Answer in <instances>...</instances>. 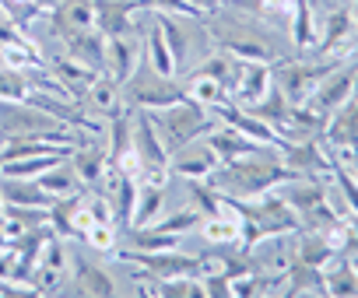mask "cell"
I'll list each match as a JSON object with an SVG mask.
<instances>
[{
  "instance_id": "obj_1",
  "label": "cell",
  "mask_w": 358,
  "mask_h": 298,
  "mask_svg": "<svg viewBox=\"0 0 358 298\" xmlns=\"http://www.w3.org/2000/svg\"><path fill=\"white\" fill-rule=\"evenodd\" d=\"M260 151V147H257ZM246 155L239 162H225L218 165L204 183L211 190H218L222 197H239V200H250V197H260L267 190H274L278 183H292L295 172L281 162V158H264V155Z\"/></svg>"
},
{
  "instance_id": "obj_2",
  "label": "cell",
  "mask_w": 358,
  "mask_h": 298,
  "mask_svg": "<svg viewBox=\"0 0 358 298\" xmlns=\"http://www.w3.org/2000/svg\"><path fill=\"white\" fill-rule=\"evenodd\" d=\"M148 112H151V123H155V130H158V137H162L169 155H179L197 137H208L215 130V123H218L215 112L204 109L201 102H194L190 95L172 102V105H165V109H148Z\"/></svg>"
},
{
  "instance_id": "obj_3",
  "label": "cell",
  "mask_w": 358,
  "mask_h": 298,
  "mask_svg": "<svg viewBox=\"0 0 358 298\" xmlns=\"http://www.w3.org/2000/svg\"><path fill=\"white\" fill-rule=\"evenodd\" d=\"M22 137H46V140H57V144H74V133L64 130V123H57L50 112H43L29 98L25 102L0 98V144L22 140Z\"/></svg>"
},
{
  "instance_id": "obj_4",
  "label": "cell",
  "mask_w": 358,
  "mask_h": 298,
  "mask_svg": "<svg viewBox=\"0 0 358 298\" xmlns=\"http://www.w3.org/2000/svg\"><path fill=\"white\" fill-rule=\"evenodd\" d=\"M134 119H137V123H134V144H130L134 155L141 158L144 176H148L151 183H165L172 155L165 151V144H162V137H158V130H155V123H151V112L141 109Z\"/></svg>"
},
{
  "instance_id": "obj_5",
  "label": "cell",
  "mask_w": 358,
  "mask_h": 298,
  "mask_svg": "<svg viewBox=\"0 0 358 298\" xmlns=\"http://www.w3.org/2000/svg\"><path fill=\"white\" fill-rule=\"evenodd\" d=\"M330 67H334L330 57H327V64H281L274 77H278L281 95H285L292 105H306L309 95H313V88L320 84V77H323Z\"/></svg>"
},
{
  "instance_id": "obj_6",
  "label": "cell",
  "mask_w": 358,
  "mask_h": 298,
  "mask_svg": "<svg viewBox=\"0 0 358 298\" xmlns=\"http://www.w3.org/2000/svg\"><path fill=\"white\" fill-rule=\"evenodd\" d=\"M351 95H355V67H330V70L320 77V84L313 88V95H309L306 105H313L320 116H330V112H334L337 105H344Z\"/></svg>"
},
{
  "instance_id": "obj_7",
  "label": "cell",
  "mask_w": 358,
  "mask_h": 298,
  "mask_svg": "<svg viewBox=\"0 0 358 298\" xmlns=\"http://www.w3.org/2000/svg\"><path fill=\"white\" fill-rule=\"evenodd\" d=\"M179 98H187V88H176L169 77L155 74V77H130L127 81V102L141 105V109H165Z\"/></svg>"
},
{
  "instance_id": "obj_8",
  "label": "cell",
  "mask_w": 358,
  "mask_h": 298,
  "mask_svg": "<svg viewBox=\"0 0 358 298\" xmlns=\"http://www.w3.org/2000/svg\"><path fill=\"white\" fill-rule=\"evenodd\" d=\"M148 11L144 0H95V29L109 36H130L134 18Z\"/></svg>"
},
{
  "instance_id": "obj_9",
  "label": "cell",
  "mask_w": 358,
  "mask_h": 298,
  "mask_svg": "<svg viewBox=\"0 0 358 298\" xmlns=\"http://www.w3.org/2000/svg\"><path fill=\"white\" fill-rule=\"evenodd\" d=\"M271 81H274V70L271 64H260V60H243V70H239V81L232 88V102L239 109H250L257 105L267 91H271Z\"/></svg>"
},
{
  "instance_id": "obj_10",
  "label": "cell",
  "mask_w": 358,
  "mask_h": 298,
  "mask_svg": "<svg viewBox=\"0 0 358 298\" xmlns=\"http://www.w3.org/2000/svg\"><path fill=\"white\" fill-rule=\"evenodd\" d=\"M323 140L330 147H358V95H351L344 105H337L327 116Z\"/></svg>"
},
{
  "instance_id": "obj_11",
  "label": "cell",
  "mask_w": 358,
  "mask_h": 298,
  "mask_svg": "<svg viewBox=\"0 0 358 298\" xmlns=\"http://www.w3.org/2000/svg\"><path fill=\"white\" fill-rule=\"evenodd\" d=\"M137 57H141V50L130 36H109L106 39V67H102L106 77H113L116 84H127L137 70Z\"/></svg>"
},
{
  "instance_id": "obj_12",
  "label": "cell",
  "mask_w": 358,
  "mask_h": 298,
  "mask_svg": "<svg viewBox=\"0 0 358 298\" xmlns=\"http://www.w3.org/2000/svg\"><path fill=\"white\" fill-rule=\"evenodd\" d=\"M67 288H71L67 295H102V298L116 295L113 277L102 267H95L92 260H85V256H74V277H71Z\"/></svg>"
},
{
  "instance_id": "obj_13",
  "label": "cell",
  "mask_w": 358,
  "mask_h": 298,
  "mask_svg": "<svg viewBox=\"0 0 358 298\" xmlns=\"http://www.w3.org/2000/svg\"><path fill=\"white\" fill-rule=\"evenodd\" d=\"M64 43H67V57H74L78 64H85V67L102 74V67H106V36L99 29L71 32Z\"/></svg>"
},
{
  "instance_id": "obj_14",
  "label": "cell",
  "mask_w": 358,
  "mask_h": 298,
  "mask_svg": "<svg viewBox=\"0 0 358 298\" xmlns=\"http://www.w3.org/2000/svg\"><path fill=\"white\" fill-rule=\"evenodd\" d=\"M208 147L215 151V158H218V165H225V162H239V158H246V155H253L260 144H253V140H246L236 126H215L211 133H208Z\"/></svg>"
},
{
  "instance_id": "obj_15",
  "label": "cell",
  "mask_w": 358,
  "mask_h": 298,
  "mask_svg": "<svg viewBox=\"0 0 358 298\" xmlns=\"http://www.w3.org/2000/svg\"><path fill=\"white\" fill-rule=\"evenodd\" d=\"M0 197H4V207H50L53 204V197L36 179H15V176H0Z\"/></svg>"
},
{
  "instance_id": "obj_16",
  "label": "cell",
  "mask_w": 358,
  "mask_h": 298,
  "mask_svg": "<svg viewBox=\"0 0 358 298\" xmlns=\"http://www.w3.org/2000/svg\"><path fill=\"white\" fill-rule=\"evenodd\" d=\"M351 29H355V22H351V15H348L344 8L330 11V18H327V25H323V39H316L313 50H320V53L330 57V60L341 57L344 46H348V39H351Z\"/></svg>"
},
{
  "instance_id": "obj_17",
  "label": "cell",
  "mask_w": 358,
  "mask_h": 298,
  "mask_svg": "<svg viewBox=\"0 0 358 298\" xmlns=\"http://www.w3.org/2000/svg\"><path fill=\"white\" fill-rule=\"evenodd\" d=\"M285 295H327L323 288V267L292 260L285 270Z\"/></svg>"
},
{
  "instance_id": "obj_18",
  "label": "cell",
  "mask_w": 358,
  "mask_h": 298,
  "mask_svg": "<svg viewBox=\"0 0 358 298\" xmlns=\"http://www.w3.org/2000/svg\"><path fill=\"white\" fill-rule=\"evenodd\" d=\"M53 200L57 197H71V193H81L85 190V183H81V176L74 172V165H71V158H60L53 169H46L39 179H36Z\"/></svg>"
},
{
  "instance_id": "obj_19",
  "label": "cell",
  "mask_w": 358,
  "mask_h": 298,
  "mask_svg": "<svg viewBox=\"0 0 358 298\" xmlns=\"http://www.w3.org/2000/svg\"><path fill=\"white\" fill-rule=\"evenodd\" d=\"M165 214V183H144V186H137V207H134V221H130V228L134 225H155L158 218Z\"/></svg>"
},
{
  "instance_id": "obj_20",
  "label": "cell",
  "mask_w": 358,
  "mask_h": 298,
  "mask_svg": "<svg viewBox=\"0 0 358 298\" xmlns=\"http://www.w3.org/2000/svg\"><path fill=\"white\" fill-rule=\"evenodd\" d=\"M215 169H218V158H215V151L208 144L201 147V151H194V155L187 151L183 158L172 155V162H169V172H176L179 179H208Z\"/></svg>"
},
{
  "instance_id": "obj_21",
  "label": "cell",
  "mask_w": 358,
  "mask_h": 298,
  "mask_svg": "<svg viewBox=\"0 0 358 298\" xmlns=\"http://www.w3.org/2000/svg\"><path fill=\"white\" fill-rule=\"evenodd\" d=\"M127 232H130L127 242H130V249H137V253H165V249H179V239H183V235L162 232V228H155V225H134V228H127Z\"/></svg>"
},
{
  "instance_id": "obj_22",
  "label": "cell",
  "mask_w": 358,
  "mask_h": 298,
  "mask_svg": "<svg viewBox=\"0 0 358 298\" xmlns=\"http://www.w3.org/2000/svg\"><path fill=\"white\" fill-rule=\"evenodd\" d=\"M109 204H113V221L127 232L130 221H134V207H137V179L120 172L116 186L109 190Z\"/></svg>"
},
{
  "instance_id": "obj_23",
  "label": "cell",
  "mask_w": 358,
  "mask_h": 298,
  "mask_svg": "<svg viewBox=\"0 0 358 298\" xmlns=\"http://www.w3.org/2000/svg\"><path fill=\"white\" fill-rule=\"evenodd\" d=\"M53 74L74 91V98L78 95H85L92 84H95V77H99V70H92V67H85V64H78L74 57H57L53 60Z\"/></svg>"
},
{
  "instance_id": "obj_24",
  "label": "cell",
  "mask_w": 358,
  "mask_h": 298,
  "mask_svg": "<svg viewBox=\"0 0 358 298\" xmlns=\"http://www.w3.org/2000/svg\"><path fill=\"white\" fill-rule=\"evenodd\" d=\"M187 95H190L194 102H201L204 109H211V112L232 102V95H229V91H225V88H222V84L215 81V77H208V74H197V70L190 74V84H187Z\"/></svg>"
},
{
  "instance_id": "obj_25",
  "label": "cell",
  "mask_w": 358,
  "mask_h": 298,
  "mask_svg": "<svg viewBox=\"0 0 358 298\" xmlns=\"http://www.w3.org/2000/svg\"><path fill=\"white\" fill-rule=\"evenodd\" d=\"M250 112H253V116H260L264 123H271V126L281 133V130H285V123H288L292 102L281 95V88H271V91H267V95H264L257 105H250ZM281 140H285V137H281Z\"/></svg>"
},
{
  "instance_id": "obj_26",
  "label": "cell",
  "mask_w": 358,
  "mask_h": 298,
  "mask_svg": "<svg viewBox=\"0 0 358 298\" xmlns=\"http://www.w3.org/2000/svg\"><path fill=\"white\" fill-rule=\"evenodd\" d=\"M144 46H148V57H151V70L162 74V77H172L176 74V60L169 53V43H165L158 22H151V29L144 32Z\"/></svg>"
},
{
  "instance_id": "obj_27",
  "label": "cell",
  "mask_w": 358,
  "mask_h": 298,
  "mask_svg": "<svg viewBox=\"0 0 358 298\" xmlns=\"http://www.w3.org/2000/svg\"><path fill=\"white\" fill-rule=\"evenodd\" d=\"M292 39L299 50H313L316 46V22H313V0H295L292 8Z\"/></svg>"
},
{
  "instance_id": "obj_28",
  "label": "cell",
  "mask_w": 358,
  "mask_h": 298,
  "mask_svg": "<svg viewBox=\"0 0 358 298\" xmlns=\"http://www.w3.org/2000/svg\"><path fill=\"white\" fill-rule=\"evenodd\" d=\"M60 158H71V155H29V158H18V162H4L0 165V176H15V179H39L46 169H53Z\"/></svg>"
},
{
  "instance_id": "obj_29",
  "label": "cell",
  "mask_w": 358,
  "mask_h": 298,
  "mask_svg": "<svg viewBox=\"0 0 358 298\" xmlns=\"http://www.w3.org/2000/svg\"><path fill=\"white\" fill-rule=\"evenodd\" d=\"M201 232H204V239L215 242V246H236V242H239V218L222 211V214H215V218H204V221H201Z\"/></svg>"
},
{
  "instance_id": "obj_30",
  "label": "cell",
  "mask_w": 358,
  "mask_h": 298,
  "mask_svg": "<svg viewBox=\"0 0 358 298\" xmlns=\"http://www.w3.org/2000/svg\"><path fill=\"white\" fill-rule=\"evenodd\" d=\"M187 197H190V207L201 211L204 218H215L222 214V193L211 190L204 179H187Z\"/></svg>"
},
{
  "instance_id": "obj_31",
  "label": "cell",
  "mask_w": 358,
  "mask_h": 298,
  "mask_svg": "<svg viewBox=\"0 0 358 298\" xmlns=\"http://www.w3.org/2000/svg\"><path fill=\"white\" fill-rule=\"evenodd\" d=\"M155 22H158V29H162V36H165V43H169V53H172L176 67H179V64H187V53H190L187 29H179L169 15H155Z\"/></svg>"
},
{
  "instance_id": "obj_32",
  "label": "cell",
  "mask_w": 358,
  "mask_h": 298,
  "mask_svg": "<svg viewBox=\"0 0 358 298\" xmlns=\"http://www.w3.org/2000/svg\"><path fill=\"white\" fill-rule=\"evenodd\" d=\"M0 98H8V102H25L29 98V77L25 70L18 67H0Z\"/></svg>"
},
{
  "instance_id": "obj_33",
  "label": "cell",
  "mask_w": 358,
  "mask_h": 298,
  "mask_svg": "<svg viewBox=\"0 0 358 298\" xmlns=\"http://www.w3.org/2000/svg\"><path fill=\"white\" fill-rule=\"evenodd\" d=\"M85 95H92V105H95V109H102L106 116H109V112H113V109L123 102V98H120V84H116L113 77H102V74L95 77V84H92Z\"/></svg>"
},
{
  "instance_id": "obj_34",
  "label": "cell",
  "mask_w": 358,
  "mask_h": 298,
  "mask_svg": "<svg viewBox=\"0 0 358 298\" xmlns=\"http://www.w3.org/2000/svg\"><path fill=\"white\" fill-rule=\"evenodd\" d=\"M201 221H204V214L201 211H194V207H183V211H176V214H162L158 221H155V228H162V232H172V235H183V232H194V228H201Z\"/></svg>"
},
{
  "instance_id": "obj_35",
  "label": "cell",
  "mask_w": 358,
  "mask_h": 298,
  "mask_svg": "<svg viewBox=\"0 0 358 298\" xmlns=\"http://www.w3.org/2000/svg\"><path fill=\"white\" fill-rule=\"evenodd\" d=\"M158 295L162 298H201L204 284L201 277H172V281H158Z\"/></svg>"
},
{
  "instance_id": "obj_36",
  "label": "cell",
  "mask_w": 358,
  "mask_h": 298,
  "mask_svg": "<svg viewBox=\"0 0 358 298\" xmlns=\"http://www.w3.org/2000/svg\"><path fill=\"white\" fill-rule=\"evenodd\" d=\"M81 242H88L92 249H99V253H106V256H116V228H113V225H95V228H88Z\"/></svg>"
},
{
  "instance_id": "obj_37",
  "label": "cell",
  "mask_w": 358,
  "mask_h": 298,
  "mask_svg": "<svg viewBox=\"0 0 358 298\" xmlns=\"http://www.w3.org/2000/svg\"><path fill=\"white\" fill-rule=\"evenodd\" d=\"M330 158H334L337 165H344V169L358 179V147H334Z\"/></svg>"
},
{
  "instance_id": "obj_38",
  "label": "cell",
  "mask_w": 358,
  "mask_h": 298,
  "mask_svg": "<svg viewBox=\"0 0 358 298\" xmlns=\"http://www.w3.org/2000/svg\"><path fill=\"white\" fill-rule=\"evenodd\" d=\"M194 4H197L201 11H208V8H218V4H222V0H194Z\"/></svg>"
},
{
  "instance_id": "obj_39",
  "label": "cell",
  "mask_w": 358,
  "mask_h": 298,
  "mask_svg": "<svg viewBox=\"0 0 358 298\" xmlns=\"http://www.w3.org/2000/svg\"><path fill=\"white\" fill-rule=\"evenodd\" d=\"M351 22H355V29H358V4H355V15H351Z\"/></svg>"
},
{
  "instance_id": "obj_40",
  "label": "cell",
  "mask_w": 358,
  "mask_h": 298,
  "mask_svg": "<svg viewBox=\"0 0 358 298\" xmlns=\"http://www.w3.org/2000/svg\"><path fill=\"white\" fill-rule=\"evenodd\" d=\"M355 95H358V67H355Z\"/></svg>"
},
{
  "instance_id": "obj_41",
  "label": "cell",
  "mask_w": 358,
  "mask_h": 298,
  "mask_svg": "<svg viewBox=\"0 0 358 298\" xmlns=\"http://www.w3.org/2000/svg\"><path fill=\"white\" fill-rule=\"evenodd\" d=\"M0 218H4V197H0Z\"/></svg>"
},
{
  "instance_id": "obj_42",
  "label": "cell",
  "mask_w": 358,
  "mask_h": 298,
  "mask_svg": "<svg viewBox=\"0 0 358 298\" xmlns=\"http://www.w3.org/2000/svg\"><path fill=\"white\" fill-rule=\"evenodd\" d=\"M316 4H320V0H313V8H316Z\"/></svg>"
},
{
  "instance_id": "obj_43",
  "label": "cell",
  "mask_w": 358,
  "mask_h": 298,
  "mask_svg": "<svg viewBox=\"0 0 358 298\" xmlns=\"http://www.w3.org/2000/svg\"><path fill=\"white\" fill-rule=\"evenodd\" d=\"M355 4H358V0H355Z\"/></svg>"
}]
</instances>
